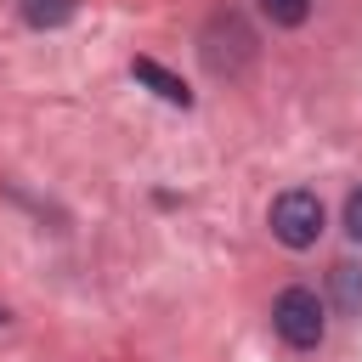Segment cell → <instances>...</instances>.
Wrapping results in <instances>:
<instances>
[{
	"mask_svg": "<svg viewBox=\"0 0 362 362\" xmlns=\"http://www.w3.org/2000/svg\"><path fill=\"white\" fill-rule=\"evenodd\" d=\"M272 328H277L283 345H294V351H317L322 334H328L322 300H317L311 288H283V294L272 300Z\"/></svg>",
	"mask_w": 362,
	"mask_h": 362,
	"instance_id": "6da1fadb",
	"label": "cell"
},
{
	"mask_svg": "<svg viewBox=\"0 0 362 362\" xmlns=\"http://www.w3.org/2000/svg\"><path fill=\"white\" fill-rule=\"evenodd\" d=\"M272 238L283 249H311L322 238V204H317V192H305V187L277 192L272 198Z\"/></svg>",
	"mask_w": 362,
	"mask_h": 362,
	"instance_id": "7a4b0ae2",
	"label": "cell"
},
{
	"mask_svg": "<svg viewBox=\"0 0 362 362\" xmlns=\"http://www.w3.org/2000/svg\"><path fill=\"white\" fill-rule=\"evenodd\" d=\"M204 62H209V74H226V79L255 62V34H249V23L238 11L209 17V28H204Z\"/></svg>",
	"mask_w": 362,
	"mask_h": 362,
	"instance_id": "3957f363",
	"label": "cell"
},
{
	"mask_svg": "<svg viewBox=\"0 0 362 362\" xmlns=\"http://www.w3.org/2000/svg\"><path fill=\"white\" fill-rule=\"evenodd\" d=\"M130 74H136L141 85H153V90H158V96H164L170 107H187V102H192V90H187V85H181V79L170 74V68H158L153 57H136V62H130Z\"/></svg>",
	"mask_w": 362,
	"mask_h": 362,
	"instance_id": "277c9868",
	"label": "cell"
},
{
	"mask_svg": "<svg viewBox=\"0 0 362 362\" xmlns=\"http://www.w3.org/2000/svg\"><path fill=\"white\" fill-rule=\"evenodd\" d=\"M328 288H334V305H339L345 317L362 311V266H356V260H339V266L328 272Z\"/></svg>",
	"mask_w": 362,
	"mask_h": 362,
	"instance_id": "5b68a950",
	"label": "cell"
},
{
	"mask_svg": "<svg viewBox=\"0 0 362 362\" xmlns=\"http://www.w3.org/2000/svg\"><path fill=\"white\" fill-rule=\"evenodd\" d=\"M74 11H79V0H23L28 28H62Z\"/></svg>",
	"mask_w": 362,
	"mask_h": 362,
	"instance_id": "8992f818",
	"label": "cell"
},
{
	"mask_svg": "<svg viewBox=\"0 0 362 362\" xmlns=\"http://www.w3.org/2000/svg\"><path fill=\"white\" fill-rule=\"evenodd\" d=\"M260 11L277 23V28H300L311 17V0H260Z\"/></svg>",
	"mask_w": 362,
	"mask_h": 362,
	"instance_id": "52a82bcc",
	"label": "cell"
},
{
	"mask_svg": "<svg viewBox=\"0 0 362 362\" xmlns=\"http://www.w3.org/2000/svg\"><path fill=\"white\" fill-rule=\"evenodd\" d=\"M345 232H351V238L362 243V187H356V192L345 198Z\"/></svg>",
	"mask_w": 362,
	"mask_h": 362,
	"instance_id": "ba28073f",
	"label": "cell"
}]
</instances>
